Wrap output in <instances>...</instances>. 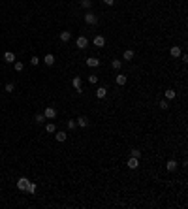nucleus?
I'll return each instance as SVG.
<instances>
[{"label":"nucleus","instance_id":"nucleus-13","mask_svg":"<svg viewBox=\"0 0 188 209\" xmlns=\"http://www.w3.org/2000/svg\"><path fill=\"white\" fill-rule=\"evenodd\" d=\"M55 137H57V141H60V143H62V141H66L68 140V134H66V132H62V130H58V132H55Z\"/></svg>","mask_w":188,"mask_h":209},{"label":"nucleus","instance_id":"nucleus-30","mask_svg":"<svg viewBox=\"0 0 188 209\" xmlns=\"http://www.w3.org/2000/svg\"><path fill=\"white\" fill-rule=\"evenodd\" d=\"M68 128L70 130H75V128H77V123H75V121H68Z\"/></svg>","mask_w":188,"mask_h":209},{"label":"nucleus","instance_id":"nucleus-21","mask_svg":"<svg viewBox=\"0 0 188 209\" xmlns=\"http://www.w3.org/2000/svg\"><path fill=\"white\" fill-rule=\"evenodd\" d=\"M45 132H49V134H55V132H57V126H55L53 123L45 124Z\"/></svg>","mask_w":188,"mask_h":209},{"label":"nucleus","instance_id":"nucleus-15","mask_svg":"<svg viewBox=\"0 0 188 209\" xmlns=\"http://www.w3.org/2000/svg\"><path fill=\"white\" fill-rule=\"evenodd\" d=\"M117 85L119 87H122V85H126V81H128V77H126V75H122V74H117Z\"/></svg>","mask_w":188,"mask_h":209},{"label":"nucleus","instance_id":"nucleus-20","mask_svg":"<svg viewBox=\"0 0 188 209\" xmlns=\"http://www.w3.org/2000/svg\"><path fill=\"white\" fill-rule=\"evenodd\" d=\"M79 6H81V8H85V9H90V8H92V0H81Z\"/></svg>","mask_w":188,"mask_h":209},{"label":"nucleus","instance_id":"nucleus-17","mask_svg":"<svg viewBox=\"0 0 188 209\" xmlns=\"http://www.w3.org/2000/svg\"><path fill=\"white\" fill-rule=\"evenodd\" d=\"M75 123H77V126H81V128H87V126H89V119H87V117H79Z\"/></svg>","mask_w":188,"mask_h":209},{"label":"nucleus","instance_id":"nucleus-11","mask_svg":"<svg viewBox=\"0 0 188 209\" xmlns=\"http://www.w3.org/2000/svg\"><path fill=\"white\" fill-rule=\"evenodd\" d=\"M87 66H89V68H98L100 60L96 59V57H90V59H87Z\"/></svg>","mask_w":188,"mask_h":209},{"label":"nucleus","instance_id":"nucleus-29","mask_svg":"<svg viewBox=\"0 0 188 209\" xmlns=\"http://www.w3.org/2000/svg\"><path fill=\"white\" fill-rule=\"evenodd\" d=\"M89 81H90V83H92V85H96V83H98V75H89Z\"/></svg>","mask_w":188,"mask_h":209},{"label":"nucleus","instance_id":"nucleus-27","mask_svg":"<svg viewBox=\"0 0 188 209\" xmlns=\"http://www.w3.org/2000/svg\"><path fill=\"white\" fill-rule=\"evenodd\" d=\"M130 156H135V158H139V156H141V151H139V149H132Z\"/></svg>","mask_w":188,"mask_h":209},{"label":"nucleus","instance_id":"nucleus-14","mask_svg":"<svg viewBox=\"0 0 188 209\" xmlns=\"http://www.w3.org/2000/svg\"><path fill=\"white\" fill-rule=\"evenodd\" d=\"M4 60H6V62H15V53H12V51H6V53H4Z\"/></svg>","mask_w":188,"mask_h":209},{"label":"nucleus","instance_id":"nucleus-16","mask_svg":"<svg viewBox=\"0 0 188 209\" xmlns=\"http://www.w3.org/2000/svg\"><path fill=\"white\" fill-rule=\"evenodd\" d=\"M177 160H167V164H166V168H167V171H177Z\"/></svg>","mask_w":188,"mask_h":209},{"label":"nucleus","instance_id":"nucleus-3","mask_svg":"<svg viewBox=\"0 0 188 209\" xmlns=\"http://www.w3.org/2000/svg\"><path fill=\"white\" fill-rule=\"evenodd\" d=\"M28 179H27V177H19V179H17V188H19V190H27V188H28Z\"/></svg>","mask_w":188,"mask_h":209},{"label":"nucleus","instance_id":"nucleus-10","mask_svg":"<svg viewBox=\"0 0 188 209\" xmlns=\"http://www.w3.org/2000/svg\"><path fill=\"white\" fill-rule=\"evenodd\" d=\"M105 96H107V89H105V87H98V89H96V98H105Z\"/></svg>","mask_w":188,"mask_h":209},{"label":"nucleus","instance_id":"nucleus-12","mask_svg":"<svg viewBox=\"0 0 188 209\" xmlns=\"http://www.w3.org/2000/svg\"><path fill=\"white\" fill-rule=\"evenodd\" d=\"M169 53H171V57H173V59H179L181 55H182V51H181V47H179V45H173Z\"/></svg>","mask_w":188,"mask_h":209},{"label":"nucleus","instance_id":"nucleus-25","mask_svg":"<svg viewBox=\"0 0 188 209\" xmlns=\"http://www.w3.org/2000/svg\"><path fill=\"white\" fill-rule=\"evenodd\" d=\"M13 68H15V72H21V70L24 68V64H23V62H17V60H15V62H13Z\"/></svg>","mask_w":188,"mask_h":209},{"label":"nucleus","instance_id":"nucleus-2","mask_svg":"<svg viewBox=\"0 0 188 209\" xmlns=\"http://www.w3.org/2000/svg\"><path fill=\"white\" fill-rule=\"evenodd\" d=\"M126 166H128L130 170H138V168H139V158H135V156H130L128 162H126Z\"/></svg>","mask_w":188,"mask_h":209},{"label":"nucleus","instance_id":"nucleus-4","mask_svg":"<svg viewBox=\"0 0 188 209\" xmlns=\"http://www.w3.org/2000/svg\"><path fill=\"white\" fill-rule=\"evenodd\" d=\"M75 45H77L79 49H85V47L89 45V38H87V36H79L77 40H75Z\"/></svg>","mask_w":188,"mask_h":209},{"label":"nucleus","instance_id":"nucleus-26","mask_svg":"<svg viewBox=\"0 0 188 209\" xmlns=\"http://www.w3.org/2000/svg\"><path fill=\"white\" fill-rule=\"evenodd\" d=\"M4 89H6V93H13V90H15V85H13V83H6V87H4Z\"/></svg>","mask_w":188,"mask_h":209},{"label":"nucleus","instance_id":"nucleus-18","mask_svg":"<svg viewBox=\"0 0 188 209\" xmlns=\"http://www.w3.org/2000/svg\"><path fill=\"white\" fill-rule=\"evenodd\" d=\"M122 57H124V60H132V59H134V57H135V53H134V49H126V51H124V55H122Z\"/></svg>","mask_w":188,"mask_h":209},{"label":"nucleus","instance_id":"nucleus-31","mask_svg":"<svg viewBox=\"0 0 188 209\" xmlns=\"http://www.w3.org/2000/svg\"><path fill=\"white\" fill-rule=\"evenodd\" d=\"M160 108H162V109H167V108H169V104H167V100H160Z\"/></svg>","mask_w":188,"mask_h":209},{"label":"nucleus","instance_id":"nucleus-8","mask_svg":"<svg viewBox=\"0 0 188 209\" xmlns=\"http://www.w3.org/2000/svg\"><path fill=\"white\" fill-rule=\"evenodd\" d=\"M43 64H45V66H53V64H55V55H53V53H47V55L43 57Z\"/></svg>","mask_w":188,"mask_h":209},{"label":"nucleus","instance_id":"nucleus-28","mask_svg":"<svg viewBox=\"0 0 188 209\" xmlns=\"http://www.w3.org/2000/svg\"><path fill=\"white\" fill-rule=\"evenodd\" d=\"M30 64H32V66H38V64H40V57H36V55H34V57L30 59Z\"/></svg>","mask_w":188,"mask_h":209},{"label":"nucleus","instance_id":"nucleus-5","mask_svg":"<svg viewBox=\"0 0 188 209\" xmlns=\"http://www.w3.org/2000/svg\"><path fill=\"white\" fill-rule=\"evenodd\" d=\"M72 87L75 89V93H77V94H81V93H83V89H81V77H79V75L72 79Z\"/></svg>","mask_w":188,"mask_h":209},{"label":"nucleus","instance_id":"nucleus-1","mask_svg":"<svg viewBox=\"0 0 188 209\" xmlns=\"http://www.w3.org/2000/svg\"><path fill=\"white\" fill-rule=\"evenodd\" d=\"M85 23H87V25H98V17H96V13L87 12V15H85Z\"/></svg>","mask_w":188,"mask_h":209},{"label":"nucleus","instance_id":"nucleus-9","mask_svg":"<svg viewBox=\"0 0 188 209\" xmlns=\"http://www.w3.org/2000/svg\"><path fill=\"white\" fill-rule=\"evenodd\" d=\"M70 40H72V32H70V30H62V32H60V42H70Z\"/></svg>","mask_w":188,"mask_h":209},{"label":"nucleus","instance_id":"nucleus-22","mask_svg":"<svg viewBox=\"0 0 188 209\" xmlns=\"http://www.w3.org/2000/svg\"><path fill=\"white\" fill-rule=\"evenodd\" d=\"M120 66H122V62H120V60H111V68H113V70H120Z\"/></svg>","mask_w":188,"mask_h":209},{"label":"nucleus","instance_id":"nucleus-6","mask_svg":"<svg viewBox=\"0 0 188 209\" xmlns=\"http://www.w3.org/2000/svg\"><path fill=\"white\" fill-rule=\"evenodd\" d=\"M92 43H94V47H98V49H102L105 45V38L104 36H96L94 40H92Z\"/></svg>","mask_w":188,"mask_h":209},{"label":"nucleus","instance_id":"nucleus-32","mask_svg":"<svg viewBox=\"0 0 188 209\" xmlns=\"http://www.w3.org/2000/svg\"><path fill=\"white\" fill-rule=\"evenodd\" d=\"M104 4H105V6H113L115 0H104Z\"/></svg>","mask_w":188,"mask_h":209},{"label":"nucleus","instance_id":"nucleus-19","mask_svg":"<svg viewBox=\"0 0 188 209\" xmlns=\"http://www.w3.org/2000/svg\"><path fill=\"white\" fill-rule=\"evenodd\" d=\"M173 98H177V93L173 89H167L166 90V100H173Z\"/></svg>","mask_w":188,"mask_h":209},{"label":"nucleus","instance_id":"nucleus-23","mask_svg":"<svg viewBox=\"0 0 188 209\" xmlns=\"http://www.w3.org/2000/svg\"><path fill=\"white\" fill-rule=\"evenodd\" d=\"M34 121H36V124H42L43 121H45V115L43 113H38L36 117H34Z\"/></svg>","mask_w":188,"mask_h":209},{"label":"nucleus","instance_id":"nucleus-24","mask_svg":"<svg viewBox=\"0 0 188 209\" xmlns=\"http://www.w3.org/2000/svg\"><path fill=\"white\" fill-rule=\"evenodd\" d=\"M27 192H28V194H34V192H36V183H28Z\"/></svg>","mask_w":188,"mask_h":209},{"label":"nucleus","instance_id":"nucleus-7","mask_svg":"<svg viewBox=\"0 0 188 209\" xmlns=\"http://www.w3.org/2000/svg\"><path fill=\"white\" fill-rule=\"evenodd\" d=\"M43 115H45V119H55V117H57V109L55 108H45Z\"/></svg>","mask_w":188,"mask_h":209}]
</instances>
